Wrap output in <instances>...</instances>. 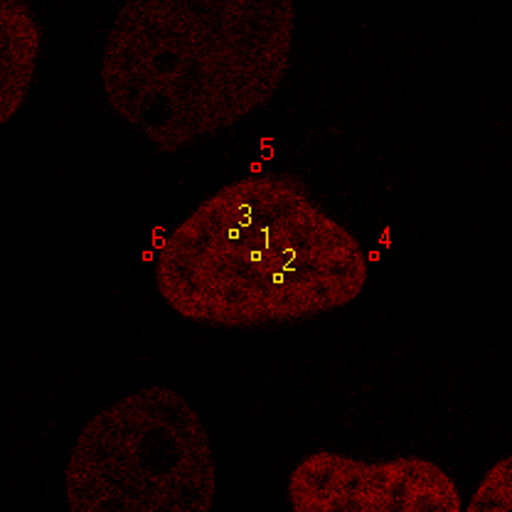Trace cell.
<instances>
[{
    "label": "cell",
    "instance_id": "cell-1",
    "mask_svg": "<svg viewBox=\"0 0 512 512\" xmlns=\"http://www.w3.org/2000/svg\"><path fill=\"white\" fill-rule=\"evenodd\" d=\"M370 274L360 239L296 173H249L212 192L153 256L158 296L205 328L247 330L350 306Z\"/></svg>",
    "mask_w": 512,
    "mask_h": 512
},
{
    "label": "cell",
    "instance_id": "cell-2",
    "mask_svg": "<svg viewBox=\"0 0 512 512\" xmlns=\"http://www.w3.org/2000/svg\"><path fill=\"white\" fill-rule=\"evenodd\" d=\"M293 45L291 0H131L106 32L101 89L116 119L175 156L269 104Z\"/></svg>",
    "mask_w": 512,
    "mask_h": 512
},
{
    "label": "cell",
    "instance_id": "cell-3",
    "mask_svg": "<svg viewBox=\"0 0 512 512\" xmlns=\"http://www.w3.org/2000/svg\"><path fill=\"white\" fill-rule=\"evenodd\" d=\"M72 512H207L217 463L188 399L151 384L94 414L64 466Z\"/></svg>",
    "mask_w": 512,
    "mask_h": 512
},
{
    "label": "cell",
    "instance_id": "cell-4",
    "mask_svg": "<svg viewBox=\"0 0 512 512\" xmlns=\"http://www.w3.org/2000/svg\"><path fill=\"white\" fill-rule=\"evenodd\" d=\"M296 512H461L453 478L429 458L357 461L333 451L303 458L288 478Z\"/></svg>",
    "mask_w": 512,
    "mask_h": 512
},
{
    "label": "cell",
    "instance_id": "cell-5",
    "mask_svg": "<svg viewBox=\"0 0 512 512\" xmlns=\"http://www.w3.org/2000/svg\"><path fill=\"white\" fill-rule=\"evenodd\" d=\"M42 25L23 0L0 3V124H10L28 101L40 62Z\"/></svg>",
    "mask_w": 512,
    "mask_h": 512
},
{
    "label": "cell",
    "instance_id": "cell-6",
    "mask_svg": "<svg viewBox=\"0 0 512 512\" xmlns=\"http://www.w3.org/2000/svg\"><path fill=\"white\" fill-rule=\"evenodd\" d=\"M471 512H508L512 510V461L508 456L495 463L473 493Z\"/></svg>",
    "mask_w": 512,
    "mask_h": 512
}]
</instances>
